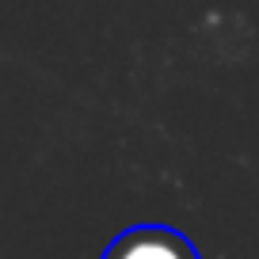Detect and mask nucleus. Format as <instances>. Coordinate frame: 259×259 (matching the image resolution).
Returning a JSON list of instances; mask_svg holds the SVG:
<instances>
[{
    "mask_svg": "<svg viewBox=\"0 0 259 259\" xmlns=\"http://www.w3.org/2000/svg\"><path fill=\"white\" fill-rule=\"evenodd\" d=\"M103 259H198L194 244L171 225H134L107 244Z\"/></svg>",
    "mask_w": 259,
    "mask_h": 259,
    "instance_id": "f257e3e1",
    "label": "nucleus"
}]
</instances>
